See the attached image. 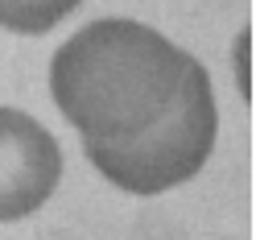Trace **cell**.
Wrapping results in <instances>:
<instances>
[{"label": "cell", "mask_w": 260, "mask_h": 240, "mask_svg": "<svg viewBox=\"0 0 260 240\" xmlns=\"http://www.w3.org/2000/svg\"><path fill=\"white\" fill-rule=\"evenodd\" d=\"M62 178L58 141L17 108H0V224L34 216Z\"/></svg>", "instance_id": "7a4b0ae2"}, {"label": "cell", "mask_w": 260, "mask_h": 240, "mask_svg": "<svg viewBox=\"0 0 260 240\" xmlns=\"http://www.w3.org/2000/svg\"><path fill=\"white\" fill-rule=\"evenodd\" d=\"M83 0H0V29L13 33H46L62 17H71Z\"/></svg>", "instance_id": "3957f363"}, {"label": "cell", "mask_w": 260, "mask_h": 240, "mask_svg": "<svg viewBox=\"0 0 260 240\" xmlns=\"http://www.w3.org/2000/svg\"><path fill=\"white\" fill-rule=\"evenodd\" d=\"M50 91L91 166L128 195L194 178L215 149L219 116L203 62L141 21L104 17L62 42Z\"/></svg>", "instance_id": "6da1fadb"}]
</instances>
